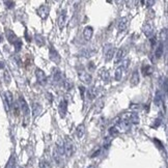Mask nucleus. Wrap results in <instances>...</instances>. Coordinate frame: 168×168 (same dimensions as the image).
<instances>
[{
	"label": "nucleus",
	"mask_w": 168,
	"mask_h": 168,
	"mask_svg": "<svg viewBox=\"0 0 168 168\" xmlns=\"http://www.w3.org/2000/svg\"><path fill=\"white\" fill-rule=\"evenodd\" d=\"M128 27V18L124 17L118 21V24H117V29L119 32H124Z\"/></svg>",
	"instance_id": "9b49d317"
},
{
	"label": "nucleus",
	"mask_w": 168,
	"mask_h": 168,
	"mask_svg": "<svg viewBox=\"0 0 168 168\" xmlns=\"http://www.w3.org/2000/svg\"><path fill=\"white\" fill-rule=\"evenodd\" d=\"M53 80L56 83L62 82L64 76H62V73L60 72V70H58V69H54L53 70Z\"/></svg>",
	"instance_id": "ddd939ff"
},
{
	"label": "nucleus",
	"mask_w": 168,
	"mask_h": 168,
	"mask_svg": "<svg viewBox=\"0 0 168 168\" xmlns=\"http://www.w3.org/2000/svg\"><path fill=\"white\" fill-rule=\"evenodd\" d=\"M87 168H96V167H94V165H89V166H88V167Z\"/></svg>",
	"instance_id": "79ce46f5"
},
{
	"label": "nucleus",
	"mask_w": 168,
	"mask_h": 168,
	"mask_svg": "<svg viewBox=\"0 0 168 168\" xmlns=\"http://www.w3.org/2000/svg\"><path fill=\"white\" fill-rule=\"evenodd\" d=\"M104 54H105V60L110 61L113 59V56L115 55V49L112 47V45L107 44L104 46Z\"/></svg>",
	"instance_id": "f03ea898"
},
{
	"label": "nucleus",
	"mask_w": 168,
	"mask_h": 168,
	"mask_svg": "<svg viewBox=\"0 0 168 168\" xmlns=\"http://www.w3.org/2000/svg\"><path fill=\"white\" fill-rule=\"evenodd\" d=\"M4 4H7V7L11 9V7H14V5H15V2H13V1H4Z\"/></svg>",
	"instance_id": "c9c22d12"
},
{
	"label": "nucleus",
	"mask_w": 168,
	"mask_h": 168,
	"mask_svg": "<svg viewBox=\"0 0 168 168\" xmlns=\"http://www.w3.org/2000/svg\"><path fill=\"white\" fill-rule=\"evenodd\" d=\"M101 75H102V78L105 82H108V81H109V73H108L107 71H103V72L101 73Z\"/></svg>",
	"instance_id": "473e14b6"
},
{
	"label": "nucleus",
	"mask_w": 168,
	"mask_h": 168,
	"mask_svg": "<svg viewBox=\"0 0 168 168\" xmlns=\"http://www.w3.org/2000/svg\"><path fill=\"white\" fill-rule=\"evenodd\" d=\"M1 68H3V64H2V62H0V69H1Z\"/></svg>",
	"instance_id": "37998d69"
},
{
	"label": "nucleus",
	"mask_w": 168,
	"mask_h": 168,
	"mask_svg": "<svg viewBox=\"0 0 168 168\" xmlns=\"http://www.w3.org/2000/svg\"><path fill=\"white\" fill-rule=\"evenodd\" d=\"M2 41V36H1V34H0V41Z\"/></svg>",
	"instance_id": "c03bdc74"
},
{
	"label": "nucleus",
	"mask_w": 168,
	"mask_h": 168,
	"mask_svg": "<svg viewBox=\"0 0 168 168\" xmlns=\"http://www.w3.org/2000/svg\"><path fill=\"white\" fill-rule=\"evenodd\" d=\"M41 109H43V108H41V105L39 104V103H37V102L33 103V105H32V117L33 118L37 117V116L41 114Z\"/></svg>",
	"instance_id": "f8f14e48"
},
{
	"label": "nucleus",
	"mask_w": 168,
	"mask_h": 168,
	"mask_svg": "<svg viewBox=\"0 0 168 168\" xmlns=\"http://www.w3.org/2000/svg\"><path fill=\"white\" fill-rule=\"evenodd\" d=\"M151 44H152V46H154V45H155L156 44V36L155 37H152V39H151Z\"/></svg>",
	"instance_id": "ea45409f"
},
{
	"label": "nucleus",
	"mask_w": 168,
	"mask_h": 168,
	"mask_svg": "<svg viewBox=\"0 0 168 168\" xmlns=\"http://www.w3.org/2000/svg\"><path fill=\"white\" fill-rule=\"evenodd\" d=\"M35 41H36V44L39 46H43L45 44V39H43L41 34H35Z\"/></svg>",
	"instance_id": "c85d7f7f"
},
{
	"label": "nucleus",
	"mask_w": 168,
	"mask_h": 168,
	"mask_svg": "<svg viewBox=\"0 0 168 168\" xmlns=\"http://www.w3.org/2000/svg\"><path fill=\"white\" fill-rule=\"evenodd\" d=\"M35 76H36V79L39 84L45 85L47 83V76L44 71H41V69H36V70H35Z\"/></svg>",
	"instance_id": "39448f33"
},
{
	"label": "nucleus",
	"mask_w": 168,
	"mask_h": 168,
	"mask_svg": "<svg viewBox=\"0 0 168 168\" xmlns=\"http://www.w3.org/2000/svg\"><path fill=\"white\" fill-rule=\"evenodd\" d=\"M86 94H87V98L89 100H94L97 97V94H98V89H97L96 86H92L90 88H88L86 90Z\"/></svg>",
	"instance_id": "a211bd4d"
},
{
	"label": "nucleus",
	"mask_w": 168,
	"mask_h": 168,
	"mask_svg": "<svg viewBox=\"0 0 168 168\" xmlns=\"http://www.w3.org/2000/svg\"><path fill=\"white\" fill-rule=\"evenodd\" d=\"M100 153H101V149H99L98 151H96V152H94V153L92 154V155L90 156V157H92V158H94V157H97V156H99V155H100Z\"/></svg>",
	"instance_id": "58836bf2"
},
{
	"label": "nucleus",
	"mask_w": 168,
	"mask_h": 168,
	"mask_svg": "<svg viewBox=\"0 0 168 168\" xmlns=\"http://www.w3.org/2000/svg\"><path fill=\"white\" fill-rule=\"evenodd\" d=\"M49 58H50L53 62H55V64H59V62H60V55L58 54V52H57L52 46L49 49Z\"/></svg>",
	"instance_id": "423d86ee"
},
{
	"label": "nucleus",
	"mask_w": 168,
	"mask_h": 168,
	"mask_svg": "<svg viewBox=\"0 0 168 168\" xmlns=\"http://www.w3.org/2000/svg\"><path fill=\"white\" fill-rule=\"evenodd\" d=\"M6 35H7V39H9V41L11 44H15L16 41H18L16 34L11 30H6Z\"/></svg>",
	"instance_id": "b1692460"
},
{
	"label": "nucleus",
	"mask_w": 168,
	"mask_h": 168,
	"mask_svg": "<svg viewBox=\"0 0 168 168\" xmlns=\"http://www.w3.org/2000/svg\"><path fill=\"white\" fill-rule=\"evenodd\" d=\"M138 83H139V73H138V71H134L131 78V85H138Z\"/></svg>",
	"instance_id": "4be33fe9"
},
{
	"label": "nucleus",
	"mask_w": 168,
	"mask_h": 168,
	"mask_svg": "<svg viewBox=\"0 0 168 168\" xmlns=\"http://www.w3.org/2000/svg\"><path fill=\"white\" fill-rule=\"evenodd\" d=\"M37 14H39V16L43 20L47 19V17H48L49 15V7L47 6V5H41L39 9V11H37Z\"/></svg>",
	"instance_id": "1a4fd4ad"
},
{
	"label": "nucleus",
	"mask_w": 168,
	"mask_h": 168,
	"mask_svg": "<svg viewBox=\"0 0 168 168\" xmlns=\"http://www.w3.org/2000/svg\"><path fill=\"white\" fill-rule=\"evenodd\" d=\"M92 34H94V29H92V26H86L83 30V36L86 41H89L92 37Z\"/></svg>",
	"instance_id": "4468645a"
},
{
	"label": "nucleus",
	"mask_w": 168,
	"mask_h": 168,
	"mask_svg": "<svg viewBox=\"0 0 168 168\" xmlns=\"http://www.w3.org/2000/svg\"><path fill=\"white\" fill-rule=\"evenodd\" d=\"M4 100H5V102L7 103V106H9V108L13 107V104H14L13 94H11L9 90H6V92H4Z\"/></svg>",
	"instance_id": "dca6fc26"
},
{
	"label": "nucleus",
	"mask_w": 168,
	"mask_h": 168,
	"mask_svg": "<svg viewBox=\"0 0 168 168\" xmlns=\"http://www.w3.org/2000/svg\"><path fill=\"white\" fill-rule=\"evenodd\" d=\"M61 159H62V158L59 156L58 152H57V149H56V146H55L54 149H53V160H54V162L57 164V165H59L61 162Z\"/></svg>",
	"instance_id": "a878e982"
},
{
	"label": "nucleus",
	"mask_w": 168,
	"mask_h": 168,
	"mask_svg": "<svg viewBox=\"0 0 168 168\" xmlns=\"http://www.w3.org/2000/svg\"><path fill=\"white\" fill-rule=\"evenodd\" d=\"M55 146H56V149H57V152H58L59 156H60L61 158H64V155H66V151H64V141H62L61 139H59V140H58V143H57V145H55Z\"/></svg>",
	"instance_id": "2eb2a0df"
},
{
	"label": "nucleus",
	"mask_w": 168,
	"mask_h": 168,
	"mask_svg": "<svg viewBox=\"0 0 168 168\" xmlns=\"http://www.w3.org/2000/svg\"><path fill=\"white\" fill-rule=\"evenodd\" d=\"M64 151H66V155L68 157H72L73 154L75 152V146H74V143L73 141L70 139V137H66L64 138Z\"/></svg>",
	"instance_id": "f257e3e1"
},
{
	"label": "nucleus",
	"mask_w": 168,
	"mask_h": 168,
	"mask_svg": "<svg viewBox=\"0 0 168 168\" xmlns=\"http://www.w3.org/2000/svg\"><path fill=\"white\" fill-rule=\"evenodd\" d=\"M78 76H79V79H80V81H82L84 84H90V83H92V75L88 74V73L81 71V72L78 73Z\"/></svg>",
	"instance_id": "0eeeda50"
},
{
	"label": "nucleus",
	"mask_w": 168,
	"mask_h": 168,
	"mask_svg": "<svg viewBox=\"0 0 168 168\" xmlns=\"http://www.w3.org/2000/svg\"><path fill=\"white\" fill-rule=\"evenodd\" d=\"M15 44H17V48H16V50L17 51H19L20 50V48H21V46H22V43H21V41H17L15 43Z\"/></svg>",
	"instance_id": "4c0bfd02"
},
{
	"label": "nucleus",
	"mask_w": 168,
	"mask_h": 168,
	"mask_svg": "<svg viewBox=\"0 0 168 168\" xmlns=\"http://www.w3.org/2000/svg\"><path fill=\"white\" fill-rule=\"evenodd\" d=\"M166 37H167V30H166V28H164L163 30L161 31V39H166Z\"/></svg>",
	"instance_id": "72a5a7b5"
},
{
	"label": "nucleus",
	"mask_w": 168,
	"mask_h": 168,
	"mask_svg": "<svg viewBox=\"0 0 168 168\" xmlns=\"http://www.w3.org/2000/svg\"><path fill=\"white\" fill-rule=\"evenodd\" d=\"M143 33L145 36L147 37H152L155 33V26H154L153 22L149 21V22H146L145 25L143 27Z\"/></svg>",
	"instance_id": "7ed1b4c3"
},
{
	"label": "nucleus",
	"mask_w": 168,
	"mask_h": 168,
	"mask_svg": "<svg viewBox=\"0 0 168 168\" xmlns=\"http://www.w3.org/2000/svg\"><path fill=\"white\" fill-rule=\"evenodd\" d=\"M66 11H62L61 13V15L59 16L58 18V26L60 29L64 28V26L66 25Z\"/></svg>",
	"instance_id": "aec40b11"
},
{
	"label": "nucleus",
	"mask_w": 168,
	"mask_h": 168,
	"mask_svg": "<svg viewBox=\"0 0 168 168\" xmlns=\"http://www.w3.org/2000/svg\"><path fill=\"white\" fill-rule=\"evenodd\" d=\"M62 83H64V86L66 87V89L70 90L71 88H73V82L69 80V79H64V80H62Z\"/></svg>",
	"instance_id": "bb28decb"
},
{
	"label": "nucleus",
	"mask_w": 168,
	"mask_h": 168,
	"mask_svg": "<svg viewBox=\"0 0 168 168\" xmlns=\"http://www.w3.org/2000/svg\"><path fill=\"white\" fill-rule=\"evenodd\" d=\"M3 77H4V81L6 84H9L11 83V75H9V71L5 70L4 73H3Z\"/></svg>",
	"instance_id": "c756f323"
},
{
	"label": "nucleus",
	"mask_w": 168,
	"mask_h": 168,
	"mask_svg": "<svg viewBox=\"0 0 168 168\" xmlns=\"http://www.w3.org/2000/svg\"><path fill=\"white\" fill-rule=\"evenodd\" d=\"M103 106H104V100H103V99H100L96 104V111L100 112L101 110L103 109Z\"/></svg>",
	"instance_id": "cd10ccee"
},
{
	"label": "nucleus",
	"mask_w": 168,
	"mask_h": 168,
	"mask_svg": "<svg viewBox=\"0 0 168 168\" xmlns=\"http://www.w3.org/2000/svg\"><path fill=\"white\" fill-rule=\"evenodd\" d=\"M39 168H51L50 163L48 161H44V160H41L39 162Z\"/></svg>",
	"instance_id": "2f4dec72"
},
{
	"label": "nucleus",
	"mask_w": 168,
	"mask_h": 168,
	"mask_svg": "<svg viewBox=\"0 0 168 168\" xmlns=\"http://www.w3.org/2000/svg\"><path fill=\"white\" fill-rule=\"evenodd\" d=\"M124 49H119V50H117V52H116L115 55H114V62H115V64H119L120 61H122V59L124 58Z\"/></svg>",
	"instance_id": "6ab92c4d"
},
{
	"label": "nucleus",
	"mask_w": 168,
	"mask_h": 168,
	"mask_svg": "<svg viewBox=\"0 0 168 168\" xmlns=\"http://www.w3.org/2000/svg\"><path fill=\"white\" fill-rule=\"evenodd\" d=\"M163 101V94L160 89H157L156 92V94H155V99H154V102H155V105L156 106H160Z\"/></svg>",
	"instance_id": "f3484780"
},
{
	"label": "nucleus",
	"mask_w": 168,
	"mask_h": 168,
	"mask_svg": "<svg viewBox=\"0 0 168 168\" xmlns=\"http://www.w3.org/2000/svg\"><path fill=\"white\" fill-rule=\"evenodd\" d=\"M124 68H122V66H119V68L116 69L115 71V75H114V77H115V80L116 81H120L122 78V75H124Z\"/></svg>",
	"instance_id": "393cba45"
},
{
	"label": "nucleus",
	"mask_w": 168,
	"mask_h": 168,
	"mask_svg": "<svg viewBox=\"0 0 168 168\" xmlns=\"http://www.w3.org/2000/svg\"><path fill=\"white\" fill-rule=\"evenodd\" d=\"M131 109L132 110H139L140 109V106L137 104H132L131 105Z\"/></svg>",
	"instance_id": "e433bc0d"
},
{
	"label": "nucleus",
	"mask_w": 168,
	"mask_h": 168,
	"mask_svg": "<svg viewBox=\"0 0 168 168\" xmlns=\"http://www.w3.org/2000/svg\"><path fill=\"white\" fill-rule=\"evenodd\" d=\"M19 103H20V108H21L22 112L25 115H27V114L29 113V107H28V105H27L26 101H25V99L23 98L22 96L19 98Z\"/></svg>",
	"instance_id": "9d476101"
},
{
	"label": "nucleus",
	"mask_w": 168,
	"mask_h": 168,
	"mask_svg": "<svg viewBox=\"0 0 168 168\" xmlns=\"http://www.w3.org/2000/svg\"><path fill=\"white\" fill-rule=\"evenodd\" d=\"M118 133H119V131L117 130V128H115V127H111V128H109V134L111 136H117L118 135Z\"/></svg>",
	"instance_id": "7c9ffc66"
},
{
	"label": "nucleus",
	"mask_w": 168,
	"mask_h": 168,
	"mask_svg": "<svg viewBox=\"0 0 168 168\" xmlns=\"http://www.w3.org/2000/svg\"><path fill=\"white\" fill-rule=\"evenodd\" d=\"M122 119H126L127 122H129L130 124H139V115L136 112H131V113H127L124 116Z\"/></svg>",
	"instance_id": "20e7f679"
},
{
	"label": "nucleus",
	"mask_w": 168,
	"mask_h": 168,
	"mask_svg": "<svg viewBox=\"0 0 168 168\" xmlns=\"http://www.w3.org/2000/svg\"><path fill=\"white\" fill-rule=\"evenodd\" d=\"M46 96H48V99L50 100V102H52V94H47Z\"/></svg>",
	"instance_id": "a19ab883"
},
{
	"label": "nucleus",
	"mask_w": 168,
	"mask_h": 168,
	"mask_svg": "<svg viewBox=\"0 0 168 168\" xmlns=\"http://www.w3.org/2000/svg\"><path fill=\"white\" fill-rule=\"evenodd\" d=\"M66 111H68V103H66V100H62L58 106V112H59V115H60L61 118L66 117Z\"/></svg>",
	"instance_id": "6e6552de"
},
{
	"label": "nucleus",
	"mask_w": 168,
	"mask_h": 168,
	"mask_svg": "<svg viewBox=\"0 0 168 168\" xmlns=\"http://www.w3.org/2000/svg\"><path fill=\"white\" fill-rule=\"evenodd\" d=\"M163 53H164V44H163V43H160V44L158 45L157 48H156L155 55H156V57H157V58H160V57H162Z\"/></svg>",
	"instance_id": "5701e85b"
},
{
	"label": "nucleus",
	"mask_w": 168,
	"mask_h": 168,
	"mask_svg": "<svg viewBox=\"0 0 168 168\" xmlns=\"http://www.w3.org/2000/svg\"><path fill=\"white\" fill-rule=\"evenodd\" d=\"M84 133H85V127H84V124H79L78 127H77V129H76L77 137H78L79 139H81V138L84 136Z\"/></svg>",
	"instance_id": "412c9836"
},
{
	"label": "nucleus",
	"mask_w": 168,
	"mask_h": 168,
	"mask_svg": "<svg viewBox=\"0 0 168 168\" xmlns=\"http://www.w3.org/2000/svg\"><path fill=\"white\" fill-rule=\"evenodd\" d=\"M142 3L143 4H145V6H152V5H154L155 4V1H142Z\"/></svg>",
	"instance_id": "f704fd0d"
}]
</instances>
